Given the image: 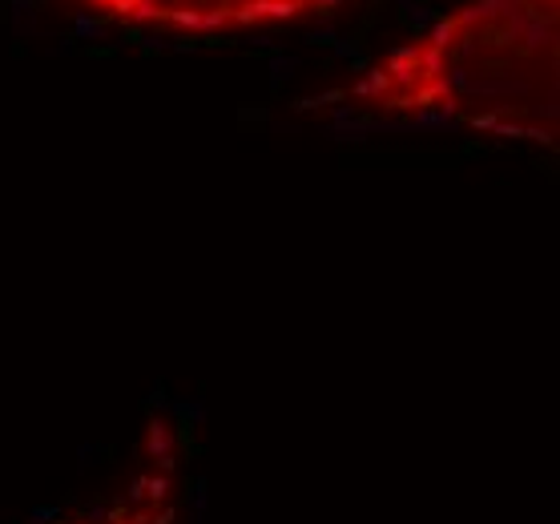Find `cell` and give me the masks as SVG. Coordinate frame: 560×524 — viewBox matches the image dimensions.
Segmentation results:
<instances>
[{"label":"cell","mask_w":560,"mask_h":524,"mask_svg":"<svg viewBox=\"0 0 560 524\" xmlns=\"http://www.w3.org/2000/svg\"><path fill=\"white\" fill-rule=\"evenodd\" d=\"M73 4L126 28H150L174 37H238V33L331 16L347 0H73Z\"/></svg>","instance_id":"7a4b0ae2"},{"label":"cell","mask_w":560,"mask_h":524,"mask_svg":"<svg viewBox=\"0 0 560 524\" xmlns=\"http://www.w3.org/2000/svg\"><path fill=\"white\" fill-rule=\"evenodd\" d=\"M186 516V440L170 420H153L138 440L129 473L105 497L52 524H182Z\"/></svg>","instance_id":"3957f363"},{"label":"cell","mask_w":560,"mask_h":524,"mask_svg":"<svg viewBox=\"0 0 560 524\" xmlns=\"http://www.w3.org/2000/svg\"><path fill=\"white\" fill-rule=\"evenodd\" d=\"M375 126H452L557 150L560 0H459L315 102Z\"/></svg>","instance_id":"6da1fadb"}]
</instances>
